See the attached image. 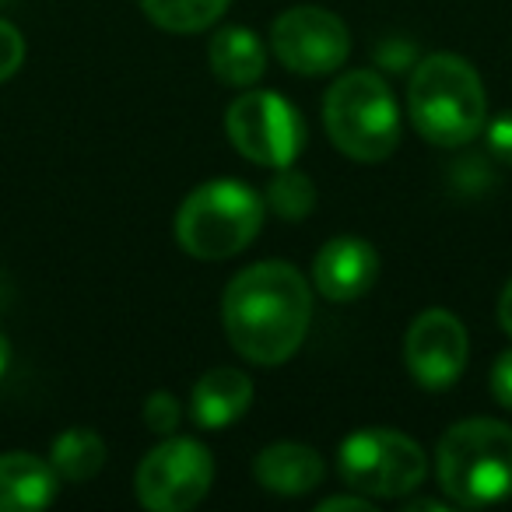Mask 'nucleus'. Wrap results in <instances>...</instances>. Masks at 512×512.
Instances as JSON below:
<instances>
[{
	"label": "nucleus",
	"mask_w": 512,
	"mask_h": 512,
	"mask_svg": "<svg viewBox=\"0 0 512 512\" xmlns=\"http://www.w3.org/2000/svg\"><path fill=\"white\" fill-rule=\"evenodd\" d=\"M221 323L246 362L281 365L306 341L313 323V292L292 264H253L225 288Z\"/></svg>",
	"instance_id": "nucleus-1"
},
{
	"label": "nucleus",
	"mask_w": 512,
	"mask_h": 512,
	"mask_svg": "<svg viewBox=\"0 0 512 512\" xmlns=\"http://www.w3.org/2000/svg\"><path fill=\"white\" fill-rule=\"evenodd\" d=\"M407 109L414 130L435 148H463L488 123L481 74L456 53H432L414 67Z\"/></svg>",
	"instance_id": "nucleus-2"
},
{
	"label": "nucleus",
	"mask_w": 512,
	"mask_h": 512,
	"mask_svg": "<svg viewBox=\"0 0 512 512\" xmlns=\"http://www.w3.org/2000/svg\"><path fill=\"white\" fill-rule=\"evenodd\" d=\"M439 484L453 505L484 509L512 498V428L495 418L456 421L439 442Z\"/></svg>",
	"instance_id": "nucleus-3"
},
{
	"label": "nucleus",
	"mask_w": 512,
	"mask_h": 512,
	"mask_svg": "<svg viewBox=\"0 0 512 512\" xmlns=\"http://www.w3.org/2000/svg\"><path fill=\"white\" fill-rule=\"evenodd\" d=\"M323 123L337 151L355 162H383L400 144V113L379 74L351 71L323 99Z\"/></svg>",
	"instance_id": "nucleus-4"
},
{
	"label": "nucleus",
	"mask_w": 512,
	"mask_h": 512,
	"mask_svg": "<svg viewBox=\"0 0 512 512\" xmlns=\"http://www.w3.org/2000/svg\"><path fill=\"white\" fill-rule=\"evenodd\" d=\"M264 225V200L249 186L214 179L179 204L176 239L197 260H228L242 253Z\"/></svg>",
	"instance_id": "nucleus-5"
},
{
	"label": "nucleus",
	"mask_w": 512,
	"mask_h": 512,
	"mask_svg": "<svg viewBox=\"0 0 512 512\" xmlns=\"http://www.w3.org/2000/svg\"><path fill=\"white\" fill-rule=\"evenodd\" d=\"M344 484L372 498L411 495L428 474L425 449L393 428H362L348 435L337 453Z\"/></svg>",
	"instance_id": "nucleus-6"
},
{
	"label": "nucleus",
	"mask_w": 512,
	"mask_h": 512,
	"mask_svg": "<svg viewBox=\"0 0 512 512\" xmlns=\"http://www.w3.org/2000/svg\"><path fill=\"white\" fill-rule=\"evenodd\" d=\"M225 134L242 158L267 169H285L306 144V123L281 95L242 92L225 113Z\"/></svg>",
	"instance_id": "nucleus-7"
},
{
	"label": "nucleus",
	"mask_w": 512,
	"mask_h": 512,
	"mask_svg": "<svg viewBox=\"0 0 512 512\" xmlns=\"http://www.w3.org/2000/svg\"><path fill=\"white\" fill-rule=\"evenodd\" d=\"M214 460L197 439H169L141 460L134 474L137 502L151 512H186L204 502Z\"/></svg>",
	"instance_id": "nucleus-8"
},
{
	"label": "nucleus",
	"mask_w": 512,
	"mask_h": 512,
	"mask_svg": "<svg viewBox=\"0 0 512 512\" xmlns=\"http://www.w3.org/2000/svg\"><path fill=\"white\" fill-rule=\"evenodd\" d=\"M271 46L274 57L288 71L302 74V78H320V74H334L348 60L351 36L348 25L334 11L302 4V8H292L281 18H274Z\"/></svg>",
	"instance_id": "nucleus-9"
},
{
	"label": "nucleus",
	"mask_w": 512,
	"mask_h": 512,
	"mask_svg": "<svg viewBox=\"0 0 512 512\" xmlns=\"http://www.w3.org/2000/svg\"><path fill=\"white\" fill-rule=\"evenodd\" d=\"M467 355V330H463L460 316H453L449 309H425L411 323V330H407V372L425 390L453 386L463 376V369H467Z\"/></svg>",
	"instance_id": "nucleus-10"
},
{
	"label": "nucleus",
	"mask_w": 512,
	"mask_h": 512,
	"mask_svg": "<svg viewBox=\"0 0 512 512\" xmlns=\"http://www.w3.org/2000/svg\"><path fill=\"white\" fill-rule=\"evenodd\" d=\"M379 256L365 239L355 235H337L320 249L313 264L316 292L330 302H355L376 285Z\"/></svg>",
	"instance_id": "nucleus-11"
},
{
	"label": "nucleus",
	"mask_w": 512,
	"mask_h": 512,
	"mask_svg": "<svg viewBox=\"0 0 512 512\" xmlns=\"http://www.w3.org/2000/svg\"><path fill=\"white\" fill-rule=\"evenodd\" d=\"M253 474L256 484L267 488L271 495L295 498L320 488L327 467H323V456L316 449L302 446V442H274L256 456Z\"/></svg>",
	"instance_id": "nucleus-12"
},
{
	"label": "nucleus",
	"mask_w": 512,
	"mask_h": 512,
	"mask_svg": "<svg viewBox=\"0 0 512 512\" xmlns=\"http://www.w3.org/2000/svg\"><path fill=\"white\" fill-rule=\"evenodd\" d=\"M253 404V379L239 369H211L190 393V418L207 432L235 425Z\"/></svg>",
	"instance_id": "nucleus-13"
},
{
	"label": "nucleus",
	"mask_w": 512,
	"mask_h": 512,
	"mask_svg": "<svg viewBox=\"0 0 512 512\" xmlns=\"http://www.w3.org/2000/svg\"><path fill=\"white\" fill-rule=\"evenodd\" d=\"M60 474L32 453H0V512H39L57 498Z\"/></svg>",
	"instance_id": "nucleus-14"
},
{
	"label": "nucleus",
	"mask_w": 512,
	"mask_h": 512,
	"mask_svg": "<svg viewBox=\"0 0 512 512\" xmlns=\"http://www.w3.org/2000/svg\"><path fill=\"white\" fill-rule=\"evenodd\" d=\"M211 57V71L218 74V81L232 88H249L264 78L267 71V50L256 39V32L242 29V25H228L207 46Z\"/></svg>",
	"instance_id": "nucleus-15"
},
{
	"label": "nucleus",
	"mask_w": 512,
	"mask_h": 512,
	"mask_svg": "<svg viewBox=\"0 0 512 512\" xmlns=\"http://www.w3.org/2000/svg\"><path fill=\"white\" fill-rule=\"evenodd\" d=\"M50 463L64 481L71 484L92 481L102 470V463H106V442L92 428H67L64 435L53 439Z\"/></svg>",
	"instance_id": "nucleus-16"
},
{
	"label": "nucleus",
	"mask_w": 512,
	"mask_h": 512,
	"mask_svg": "<svg viewBox=\"0 0 512 512\" xmlns=\"http://www.w3.org/2000/svg\"><path fill=\"white\" fill-rule=\"evenodd\" d=\"M228 0H141V11L165 32L193 36L225 15Z\"/></svg>",
	"instance_id": "nucleus-17"
},
{
	"label": "nucleus",
	"mask_w": 512,
	"mask_h": 512,
	"mask_svg": "<svg viewBox=\"0 0 512 512\" xmlns=\"http://www.w3.org/2000/svg\"><path fill=\"white\" fill-rule=\"evenodd\" d=\"M267 204H271V211L278 214V218L302 221L316 207L313 179H309L306 172L285 165V169H278V176L271 179V186H267Z\"/></svg>",
	"instance_id": "nucleus-18"
},
{
	"label": "nucleus",
	"mask_w": 512,
	"mask_h": 512,
	"mask_svg": "<svg viewBox=\"0 0 512 512\" xmlns=\"http://www.w3.org/2000/svg\"><path fill=\"white\" fill-rule=\"evenodd\" d=\"M179 418H183V411H179V400L172 397L169 390H155L148 400H144V425H148L151 432L172 435L179 425Z\"/></svg>",
	"instance_id": "nucleus-19"
},
{
	"label": "nucleus",
	"mask_w": 512,
	"mask_h": 512,
	"mask_svg": "<svg viewBox=\"0 0 512 512\" xmlns=\"http://www.w3.org/2000/svg\"><path fill=\"white\" fill-rule=\"evenodd\" d=\"M22 60H25L22 32H18L11 22H4V18H0V81L15 78L18 67H22Z\"/></svg>",
	"instance_id": "nucleus-20"
},
{
	"label": "nucleus",
	"mask_w": 512,
	"mask_h": 512,
	"mask_svg": "<svg viewBox=\"0 0 512 512\" xmlns=\"http://www.w3.org/2000/svg\"><path fill=\"white\" fill-rule=\"evenodd\" d=\"M484 137H488L491 155H495L498 162L512 165V113L495 116V120L488 123V130H484Z\"/></svg>",
	"instance_id": "nucleus-21"
},
{
	"label": "nucleus",
	"mask_w": 512,
	"mask_h": 512,
	"mask_svg": "<svg viewBox=\"0 0 512 512\" xmlns=\"http://www.w3.org/2000/svg\"><path fill=\"white\" fill-rule=\"evenodd\" d=\"M491 393H495L498 404L512 411V348L502 351L495 369H491Z\"/></svg>",
	"instance_id": "nucleus-22"
},
{
	"label": "nucleus",
	"mask_w": 512,
	"mask_h": 512,
	"mask_svg": "<svg viewBox=\"0 0 512 512\" xmlns=\"http://www.w3.org/2000/svg\"><path fill=\"white\" fill-rule=\"evenodd\" d=\"M334 509H355V512H372L369 495L365 498H351V495H334V498H323L320 512H334Z\"/></svg>",
	"instance_id": "nucleus-23"
},
{
	"label": "nucleus",
	"mask_w": 512,
	"mask_h": 512,
	"mask_svg": "<svg viewBox=\"0 0 512 512\" xmlns=\"http://www.w3.org/2000/svg\"><path fill=\"white\" fill-rule=\"evenodd\" d=\"M498 323H502V330L512 337V281L502 288V299H498Z\"/></svg>",
	"instance_id": "nucleus-24"
},
{
	"label": "nucleus",
	"mask_w": 512,
	"mask_h": 512,
	"mask_svg": "<svg viewBox=\"0 0 512 512\" xmlns=\"http://www.w3.org/2000/svg\"><path fill=\"white\" fill-rule=\"evenodd\" d=\"M8 365H11V344H8V337L0 334V376L8 372Z\"/></svg>",
	"instance_id": "nucleus-25"
},
{
	"label": "nucleus",
	"mask_w": 512,
	"mask_h": 512,
	"mask_svg": "<svg viewBox=\"0 0 512 512\" xmlns=\"http://www.w3.org/2000/svg\"><path fill=\"white\" fill-rule=\"evenodd\" d=\"M411 512H425V509H435V512H442L446 509V502H432V498H425V502H414V505H407Z\"/></svg>",
	"instance_id": "nucleus-26"
},
{
	"label": "nucleus",
	"mask_w": 512,
	"mask_h": 512,
	"mask_svg": "<svg viewBox=\"0 0 512 512\" xmlns=\"http://www.w3.org/2000/svg\"><path fill=\"white\" fill-rule=\"evenodd\" d=\"M0 4H4V0H0Z\"/></svg>",
	"instance_id": "nucleus-27"
}]
</instances>
